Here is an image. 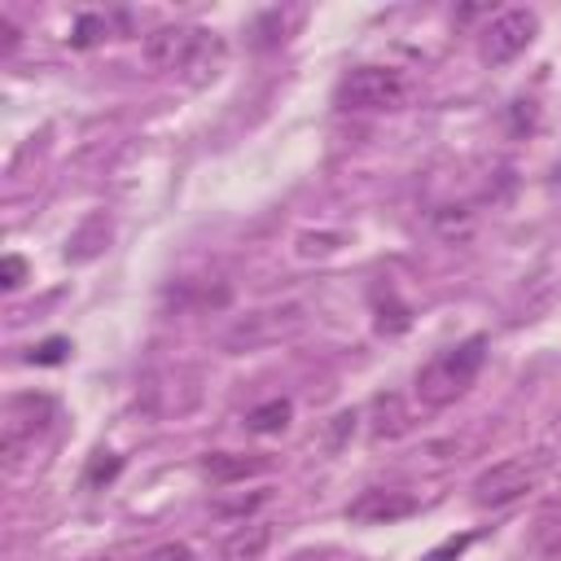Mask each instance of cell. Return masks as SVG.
Masks as SVG:
<instances>
[{
  "label": "cell",
  "mask_w": 561,
  "mask_h": 561,
  "mask_svg": "<svg viewBox=\"0 0 561 561\" xmlns=\"http://www.w3.org/2000/svg\"><path fill=\"white\" fill-rule=\"evenodd\" d=\"M482 364H486V333H469V337L443 346V351L416 373V394H421V403H430V408L456 403V399L478 381Z\"/></svg>",
  "instance_id": "obj_1"
},
{
  "label": "cell",
  "mask_w": 561,
  "mask_h": 561,
  "mask_svg": "<svg viewBox=\"0 0 561 561\" xmlns=\"http://www.w3.org/2000/svg\"><path fill=\"white\" fill-rule=\"evenodd\" d=\"M219 57H224V44L210 31L188 26V22H171L145 35V61L153 70H197V83L215 75Z\"/></svg>",
  "instance_id": "obj_2"
},
{
  "label": "cell",
  "mask_w": 561,
  "mask_h": 561,
  "mask_svg": "<svg viewBox=\"0 0 561 561\" xmlns=\"http://www.w3.org/2000/svg\"><path fill=\"white\" fill-rule=\"evenodd\" d=\"M408 101V79L394 66H351L337 88H333V105L337 110H399Z\"/></svg>",
  "instance_id": "obj_3"
},
{
  "label": "cell",
  "mask_w": 561,
  "mask_h": 561,
  "mask_svg": "<svg viewBox=\"0 0 561 561\" xmlns=\"http://www.w3.org/2000/svg\"><path fill=\"white\" fill-rule=\"evenodd\" d=\"M535 482H539V460L508 456V460H500V465H491V469H482V473L473 478V504H482V508H504V504L530 495Z\"/></svg>",
  "instance_id": "obj_4"
},
{
  "label": "cell",
  "mask_w": 561,
  "mask_h": 561,
  "mask_svg": "<svg viewBox=\"0 0 561 561\" xmlns=\"http://www.w3.org/2000/svg\"><path fill=\"white\" fill-rule=\"evenodd\" d=\"M535 35H539V13L535 9H504L482 31V61L508 66L513 57H522L530 48Z\"/></svg>",
  "instance_id": "obj_5"
},
{
  "label": "cell",
  "mask_w": 561,
  "mask_h": 561,
  "mask_svg": "<svg viewBox=\"0 0 561 561\" xmlns=\"http://www.w3.org/2000/svg\"><path fill=\"white\" fill-rule=\"evenodd\" d=\"M48 416H53V403L44 394H18V399H9L4 421H0V451H4L9 465L35 443V434L48 425Z\"/></svg>",
  "instance_id": "obj_6"
},
{
  "label": "cell",
  "mask_w": 561,
  "mask_h": 561,
  "mask_svg": "<svg viewBox=\"0 0 561 561\" xmlns=\"http://www.w3.org/2000/svg\"><path fill=\"white\" fill-rule=\"evenodd\" d=\"M412 513H416V495L394 491V486H368L346 504V522H355V526H390Z\"/></svg>",
  "instance_id": "obj_7"
},
{
  "label": "cell",
  "mask_w": 561,
  "mask_h": 561,
  "mask_svg": "<svg viewBox=\"0 0 561 561\" xmlns=\"http://www.w3.org/2000/svg\"><path fill=\"white\" fill-rule=\"evenodd\" d=\"M298 324H302V311H298V307H280V311H254V316H245V320H237V324H232L228 346H232V351H250V346L276 342L280 333H289V329H298Z\"/></svg>",
  "instance_id": "obj_8"
},
{
  "label": "cell",
  "mask_w": 561,
  "mask_h": 561,
  "mask_svg": "<svg viewBox=\"0 0 561 561\" xmlns=\"http://www.w3.org/2000/svg\"><path fill=\"white\" fill-rule=\"evenodd\" d=\"M263 469H272V460L267 456H237V451H210L206 460H202V473L215 482V486H228V482H241V478H250V473H263Z\"/></svg>",
  "instance_id": "obj_9"
},
{
  "label": "cell",
  "mask_w": 561,
  "mask_h": 561,
  "mask_svg": "<svg viewBox=\"0 0 561 561\" xmlns=\"http://www.w3.org/2000/svg\"><path fill=\"white\" fill-rule=\"evenodd\" d=\"M267 543H272V526L267 522H245L219 543V561H263Z\"/></svg>",
  "instance_id": "obj_10"
},
{
  "label": "cell",
  "mask_w": 561,
  "mask_h": 561,
  "mask_svg": "<svg viewBox=\"0 0 561 561\" xmlns=\"http://www.w3.org/2000/svg\"><path fill=\"white\" fill-rule=\"evenodd\" d=\"M289 421H294V403L285 394H276V399H267V403L245 412V430L250 434H280V430H289Z\"/></svg>",
  "instance_id": "obj_11"
},
{
  "label": "cell",
  "mask_w": 561,
  "mask_h": 561,
  "mask_svg": "<svg viewBox=\"0 0 561 561\" xmlns=\"http://www.w3.org/2000/svg\"><path fill=\"white\" fill-rule=\"evenodd\" d=\"M386 294H390V311H386L381 294H373V307H377V333H403V329L412 324V311L394 298V289H390V285H386Z\"/></svg>",
  "instance_id": "obj_12"
},
{
  "label": "cell",
  "mask_w": 561,
  "mask_h": 561,
  "mask_svg": "<svg viewBox=\"0 0 561 561\" xmlns=\"http://www.w3.org/2000/svg\"><path fill=\"white\" fill-rule=\"evenodd\" d=\"M105 31H110V22H105L101 13H83V18L75 22V31H70V44H75V48H92V44L105 39Z\"/></svg>",
  "instance_id": "obj_13"
},
{
  "label": "cell",
  "mask_w": 561,
  "mask_h": 561,
  "mask_svg": "<svg viewBox=\"0 0 561 561\" xmlns=\"http://www.w3.org/2000/svg\"><path fill=\"white\" fill-rule=\"evenodd\" d=\"M469 543H473V530H460V535H447V539H443V543H434V548H430V552H425L421 561H460Z\"/></svg>",
  "instance_id": "obj_14"
},
{
  "label": "cell",
  "mask_w": 561,
  "mask_h": 561,
  "mask_svg": "<svg viewBox=\"0 0 561 561\" xmlns=\"http://www.w3.org/2000/svg\"><path fill=\"white\" fill-rule=\"evenodd\" d=\"M118 469H123V460H118L114 451H96L92 465H88V478H83V482H88V486H101V482H110Z\"/></svg>",
  "instance_id": "obj_15"
},
{
  "label": "cell",
  "mask_w": 561,
  "mask_h": 561,
  "mask_svg": "<svg viewBox=\"0 0 561 561\" xmlns=\"http://www.w3.org/2000/svg\"><path fill=\"white\" fill-rule=\"evenodd\" d=\"M66 351H70V342H66V337H48V342H39V346H31V351H26V364H61V359H66Z\"/></svg>",
  "instance_id": "obj_16"
},
{
  "label": "cell",
  "mask_w": 561,
  "mask_h": 561,
  "mask_svg": "<svg viewBox=\"0 0 561 561\" xmlns=\"http://www.w3.org/2000/svg\"><path fill=\"white\" fill-rule=\"evenodd\" d=\"M22 280H26V259L22 254H4L0 259V285L4 289H18Z\"/></svg>",
  "instance_id": "obj_17"
},
{
  "label": "cell",
  "mask_w": 561,
  "mask_h": 561,
  "mask_svg": "<svg viewBox=\"0 0 561 561\" xmlns=\"http://www.w3.org/2000/svg\"><path fill=\"white\" fill-rule=\"evenodd\" d=\"M145 561H197V557H193V548H188V543L171 539V543H158V548H153Z\"/></svg>",
  "instance_id": "obj_18"
},
{
  "label": "cell",
  "mask_w": 561,
  "mask_h": 561,
  "mask_svg": "<svg viewBox=\"0 0 561 561\" xmlns=\"http://www.w3.org/2000/svg\"><path fill=\"white\" fill-rule=\"evenodd\" d=\"M298 250H302V254H329V250H337V237H311V232H307V237L298 241Z\"/></svg>",
  "instance_id": "obj_19"
},
{
  "label": "cell",
  "mask_w": 561,
  "mask_h": 561,
  "mask_svg": "<svg viewBox=\"0 0 561 561\" xmlns=\"http://www.w3.org/2000/svg\"><path fill=\"white\" fill-rule=\"evenodd\" d=\"M530 131L535 127V110H530V101H513V131Z\"/></svg>",
  "instance_id": "obj_20"
},
{
  "label": "cell",
  "mask_w": 561,
  "mask_h": 561,
  "mask_svg": "<svg viewBox=\"0 0 561 561\" xmlns=\"http://www.w3.org/2000/svg\"><path fill=\"white\" fill-rule=\"evenodd\" d=\"M96 561H114V557H96Z\"/></svg>",
  "instance_id": "obj_21"
}]
</instances>
